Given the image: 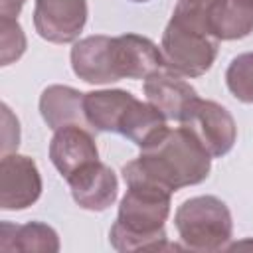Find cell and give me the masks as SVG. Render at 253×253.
<instances>
[{
    "label": "cell",
    "instance_id": "1",
    "mask_svg": "<svg viewBox=\"0 0 253 253\" xmlns=\"http://www.w3.org/2000/svg\"><path fill=\"white\" fill-rule=\"evenodd\" d=\"M126 194L121 200L117 221L109 241L117 251H164L180 249L168 243L164 223L170 215L172 192L142 176L130 162L123 166Z\"/></svg>",
    "mask_w": 253,
    "mask_h": 253
},
{
    "label": "cell",
    "instance_id": "2",
    "mask_svg": "<svg viewBox=\"0 0 253 253\" xmlns=\"http://www.w3.org/2000/svg\"><path fill=\"white\" fill-rule=\"evenodd\" d=\"M130 164L168 192L202 184L211 170V156L184 125L166 128L154 142L140 148Z\"/></svg>",
    "mask_w": 253,
    "mask_h": 253
},
{
    "label": "cell",
    "instance_id": "3",
    "mask_svg": "<svg viewBox=\"0 0 253 253\" xmlns=\"http://www.w3.org/2000/svg\"><path fill=\"white\" fill-rule=\"evenodd\" d=\"M180 241L190 251L225 249L233 235L231 211L215 196H196L182 202L174 213Z\"/></svg>",
    "mask_w": 253,
    "mask_h": 253
},
{
    "label": "cell",
    "instance_id": "4",
    "mask_svg": "<svg viewBox=\"0 0 253 253\" xmlns=\"http://www.w3.org/2000/svg\"><path fill=\"white\" fill-rule=\"evenodd\" d=\"M219 42L202 30L188 28L170 18L162 32L160 51L164 67L182 77H200L211 69Z\"/></svg>",
    "mask_w": 253,
    "mask_h": 253
},
{
    "label": "cell",
    "instance_id": "5",
    "mask_svg": "<svg viewBox=\"0 0 253 253\" xmlns=\"http://www.w3.org/2000/svg\"><path fill=\"white\" fill-rule=\"evenodd\" d=\"M180 125L190 128L211 158L225 156L237 140V125L231 113L215 101L198 99Z\"/></svg>",
    "mask_w": 253,
    "mask_h": 253
},
{
    "label": "cell",
    "instance_id": "6",
    "mask_svg": "<svg viewBox=\"0 0 253 253\" xmlns=\"http://www.w3.org/2000/svg\"><path fill=\"white\" fill-rule=\"evenodd\" d=\"M42 196L38 164L24 154H2L0 160V208L6 211L26 210Z\"/></svg>",
    "mask_w": 253,
    "mask_h": 253
},
{
    "label": "cell",
    "instance_id": "7",
    "mask_svg": "<svg viewBox=\"0 0 253 253\" xmlns=\"http://www.w3.org/2000/svg\"><path fill=\"white\" fill-rule=\"evenodd\" d=\"M87 0H36L34 26L51 43H71L87 22Z\"/></svg>",
    "mask_w": 253,
    "mask_h": 253
},
{
    "label": "cell",
    "instance_id": "8",
    "mask_svg": "<svg viewBox=\"0 0 253 253\" xmlns=\"http://www.w3.org/2000/svg\"><path fill=\"white\" fill-rule=\"evenodd\" d=\"M144 95L146 101L156 107L166 121L184 123L194 103L200 99L196 89L178 73L162 67L144 79Z\"/></svg>",
    "mask_w": 253,
    "mask_h": 253
},
{
    "label": "cell",
    "instance_id": "9",
    "mask_svg": "<svg viewBox=\"0 0 253 253\" xmlns=\"http://www.w3.org/2000/svg\"><path fill=\"white\" fill-rule=\"evenodd\" d=\"M65 180L75 204L89 211H105L115 204L119 194L117 174L101 160L81 166Z\"/></svg>",
    "mask_w": 253,
    "mask_h": 253
},
{
    "label": "cell",
    "instance_id": "10",
    "mask_svg": "<svg viewBox=\"0 0 253 253\" xmlns=\"http://www.w3.org/2000/svg\"><path fill=\"white\" fill-rule=\"evenodd\" d=\"M73 73L91 85H107L119 81L113 57V38L97 34L77 40L71 47Z\"/></svg>",
    "mask_w": 253,
    "mask_h": 253
},
{
    "label": "cell",
    "instance_id": "11",
    "mask_svg": "<svg viewBox=\"0 0 253 253\" xmlns=\"http://www.w3.org/2000/svg\"><path fill=\"white\" fill-rule=\"evenodd\" d=\"M115 69L121 79H146L164 67L160 47L138 34H123L113 38Z\"/></svg>",
    "mask_w": 253,
    "mask_h": 253
},
{
    "label": "cell",
    "instance_id": "12",
    "mask_svg": "<svg viewBox=\"0 0 253 253\" xmlns=\"http://www.w3.org/2000/svg\"><path fill=\"white\" fill-rule=\"evenodd\" d=\"M49 158L63 178L71 176L81 166L99 160L93 130L77 125L53 130V138L49 142Z\"/></svg>",
    "mask_w": 253,
    "mask_h": 253
},
{
    "label": "cell",
    "instance_id": "13",
    "mask_svg": "<svg viewBox=\"0 0 253 253\" xmlns=\"http://www.w3.org/2000/svg\"><path fill=\"white\" fill-rule=\"evenodd\" d=\"M85 93L69 85H49L40 95V113L51 130L63 126H85L91 128L85 117ZM93 130V128H91Z\"/></svg>",
    "mask_w": 253,
    "mask_h": 253
},
{
    "label": "cell",
    "instance_id": "14",
    "mask_svg": "<svg viewBox=\"0 0 253 253\" xmlns=\"http://www.w3.org/2000/svg\"><path fill=\"white\" fill-rule=\"evenodd\" d=\"M0 251H24V253H57L59 235L43 221H28L14 225L10 221L0 223Z\"/></svg>",
    "mask_w": 253,
    "mask_h": 253
},
{
    "label": "cell",
    "instance_id": "15",
    "mask_svg": "<svg viewBox=\"0 0 253 253\" xmlns=\"http://www.w3.org/2000/svg\"><path fill=\"white\" fill-rule=\"evenodd\" d=\"M136 97L125 89H101L85 93V117L95 132H119L121 119Z\"/></svg>",
    "mask_w": 253,
    "mask_h": 253
},
{
    "label": "cell",
    "instance_id": "16",
    "mask_svg": "<svg viewBox=\"0 0 253 253\" xmlns=\"http://www.w3.org/2000/svg\"><path fill=\"white\" fill-rule=\"evenodd\" d=\"M210 32L219 42L247 38L253 32V0H213Z\"/></svg>",
    "mask_w": 253,
    "mask_h": 253
},
{
    "label": "cell",
    "instance_id": "17",
    "mask_svg": "<svg viewBox=\"0 0 253 253\" xmlns=\"http://www.w3.org/2000/svg\"><path fill=\"white\" fill-rule=\"evenodd\" d=\"M166 128V119L156 107H152L148 101L142 103L134 99L121 119L119 134L134 142L138 148H144L154 142Z\"/></svg>",
    "mask_w": 253,
    "mask_h": 253
},
{
    "label": "cell",
    "instance_id": "18",
    "mask_svg": "<svg viewBox=\"0 0 253 253\" xmlns=\"http://www.w3.org/2000/svg\"><path fill=\"white\" fill-rule=\"evenodd\" d=\"M229 93L241 103H253V51L231 59L225 71Z\"/></svg>",
    "mask_w": 253,
    "mask_h": 253
},
{
    "label": "cell",
    "instance_id": "19",
    "mask_svg": "<svg viewBox=\"0 0 253 253\" xmlns=\"http://www.w3.org/2000/svg\"><path fill=\"white\" fill-rule=\"evenodd\" d=\"M26 51V34L16 18L0 16V65L18 61Z\"/></svg>",
    "mask_w": 253,
    "mask_h": 253
},
{
    "label": "cell",
    "instance_id": "20",
    "mask_svg": "<svg viewBox=\"0 0 253 253\" xmlns=\"http://www.w3.org/2000/svg\"><path fill=\"white\" fill-rule=\"evenodd\" d=\"M20 144V123L12 115L10 107L2 103V154L16 152Z\"/></svg>",
    "mask_w": 253,
    "mask_h": 253
},
{
    "label": "cell",
    "instance_id": "21",
    "mask_svg": "<svg viewBox=\"0 0 253 253\" xmlns=\"http://www.w3.org/2000/svg\"><path fill=\"white\" fill-rule=\"evenodd\" d=\"M26 0H0V16L4 18H18Z\"/></svg>",
    "mask_w": 253,
    "mask_h": 253
},
{
    "label": "cell",
    "instance_id": "22",
    "mask_svg": "<svg viewBox=\"0 0 253 253\" xmlns=\"http://www.w3.org/2000/svg\"><path fill=\"white\" fill-rule=\"evenodd\" d=\"M243 247H253V241H251V239H245V241H239V243L227 245L225 249H243Z\"/></svg>",
    "mask_w": 253,
    "mask_h": 253
},
{
    "label": "cell",
    "instance_id": "23",
    "mask_svg": "<svg viewBox=\"0 0 253 253\" xmlns=\"http://www.w3.org/2000/svg\"><path fill=\"white\" fill-rule=\"evenodd\" d=\"M130 2H148V0H130Z\"/></svg>",
    "mask_w": 253,
    "mask_h": 253
}]
</instances>
